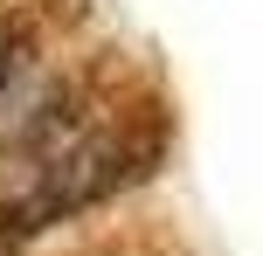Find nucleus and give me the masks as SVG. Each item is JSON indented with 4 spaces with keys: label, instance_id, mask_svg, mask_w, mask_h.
I'll use <instances>...</instances> for the list:
<instances>
[{
    "label": "nucleus",
    "instance_id": "nucleus-1",
    "mask_svg": "<svg viewBox=\"0 0 263 256\" xmlns=\"http://www.w3.org/2000/svg\"><path fill=\"white\" fill-rule=\"evenodd\" d=\"M28 49H35V21H28V14H0V90H7V76L28 63Z\"/></svg>",
    "mask_w": 263,
    "mask_h": 256
}]
</instances>
